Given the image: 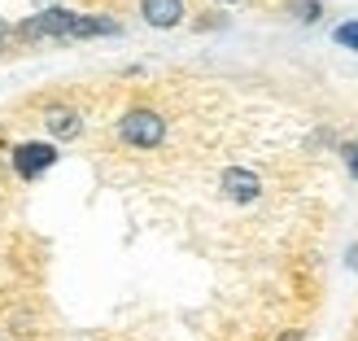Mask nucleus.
<instances>
[{
    "instance_id": "nucleus-1",
    "label": "nucleus",
    "mask_w": 358,
    "mask_h": 341,
    "mask_svg": "<svg viewBox=\"0 0 358 341\" xmlns=\"http://www.w3.org/2000/svg\"><path fill=\"white\" fill-rule=\"evenodd\" d=\"M70 22H75V9L66 5H44L27 13L22 22H13V44H44V40H70Z\"/></svg>"
},
{
    "instance_id": "nucleus-2",
    "label": "nucleus",
    "mask_w": 358,
    "mask_h": 341,
    "mask_svg": "<svg viewBox=\"0 0 358 341\" xmlns=\"http://www.w3.org/2000/svg\"><path fill=\"white\" fill-rule=\"evenodd\" d=\"M118 140L131 149H157L166 140V118L149 110V105H131L127 114L118 118Z\"/></svg>"
},
{
    "instance_id": "nucleus-3",
    "label": "nucleus",
    "mask_w": 358,
    "mask_h": 341,
    "mask_svg": "<svg viewBox=\"0 0 358 341\" xmlns=\"http://www.w3.org/2000/svg\"><path fill=\"white\" fill-rule=\"evenodd\" d=\"M57 140H17V145L9 149V167L17 179H40L48 167H57Z\"/></svg>"
},
{
    "instance_id": "nucleus-4",
    "label": "nucleus",
    "mask_w": 358,
    "mask_h": 341,
    "mask_svg": "<svg viewBox=\"0 0 358 341\" xmlns=\"http://www.w3.org/2000/svg\"><path fill=\"white\" fill-rule=\"evenodd\" d=\"M219 188L227 202H236V206H254L258 197H262V179L249 171V167H227L219 175Z\"/></svg>"
},
{
    "instance_id": "nucleus-5",
    "label": "nucleus",
    "mask_w": 358,
    "mask_h": 341,
    "mask_svg": "<svg viewBox=\"0 0 358 341\" xmlns=\"http://www.w3.org/2000/svg\"><path fill=\"white\" fill-rule=\"evenodd\" d=\"M44 132H48V140H75L83 132V114L66 101H52V105H44Z\"/></svg>"
},
{
    "instance_id": "nucleus-6",
    "label": "nucleus",
    "mask_w": 358,
    "mask_h": 341,
    "mask_svg": "<svg viewBox=\"0 0 358 341\" xmlns=\"http://www.w3.org/2000/svg\"><path fill=\"white\" fill-rule=\"evenodd\" d=\"M140 18L157 31H175L188 22V5L184 0H140Z\"/></svg>"
},
{
    "instance_id": "nucleus-7",
    "label": "nucleus",
    "mask_w": 358,
    "mask_h": 341,
    "mask_svg": "<svg viewBox=\"0 0 358 341\" xmlns=\"http://www.w3.org/2000/svg\"><path fill=\"white\" fill-rule=\"evenodd\" d=\"M114 40L122 35V22L110 13H75V22H70V40Z\"/></svg>"
},
{
    "instance_id": "nucleus-8",
    "label": "nucleus",
    "mask_w": 358,
    "mask_h": 341,
    "mask_svg": "<svg viewBox=\"0 0 358 341\" xmlns=\"http://www.w3.org/2000/svg\"><path fill=\"white\" fill-rule=\"evenodd\" d=\"M284 9H289L297 22H306V27H310V22H319V13H324V0H289Z\"/></svg>"
},
{
    "instance_id": "nucleus-9",
    "label": "nucleus",
    "mask_w": 358,
    "mask_h": 341,
    "mask_svg": "<svg viewBox=\"0 0 358 341\" xmlns=\"http://www.w3.org/2000/svg\"><path fill=\"white\" fill-rule=\"evenodd\" d=\"M332 40L341 44V48H354L358 53V22H341V27L332 31Z\"/></svg>"
},
{
    "instance_id": "nucleus-10",
    "label": "nucleus",
    "mask_w": 358,
    "mask_h": 341,
    "mask_svg": "<svg viewBox=\"0 0 358 341\" xmlns=\"http://www.w3.org/2000/svg\"><path fill=\"white\" fill-rule=\"evenodd\" d=\"M345 167H350V175L358 179V140H354V145H345Z\"/></svg>"
},
{
    "instance_id": "nucleus-11",
    "label": "nucleus",
    "mask_w": 358,
    "mask_h": 341,
    "mask_svg": "<svg viewBox=\"0 0 358 341\" xmlns=\"http://www.w3.org/2000/svg\"><path fill=\"white\" fill-rule=\"evenodd\" d=\"M275 341H306V333H301V328H284Z\"/></svg>"
},
{
    "instance_id": "nucleus-12",
    "label": "nucleus",
    "mask_w": 358,
    "mask_h": 341,
    "mask_svg": "<svg viewBox=\"0 0 358 341\" xmlns=\"http://www.w3.org/2000/svg\"><path fill=\"white\" fill-rule=\"evenodd\" d=\"M345 263H350V267H354V272H358V245H354V249H350V254H345Z\"/></svg>"
},
{
    "instance_id": "nucleus-13",
    "label": "nucleus",
    "mask_w": 358,
    "mask_h": 341,
    "mask_svg": "<svg viewBox=\"0 0 358 341\" xmlns=\"http://www.w3.org/2000/svg\"><path fill=\"white\" fill-rule=\"evenodd\" d=\"M9 44H13L9 35H0V57H5V53H9Z\"/></svg>"
},
{
    "instance_id": "nucleus-14",
    "label": "nucleus",
    "mask_w": 358,
    "mask_h": 341,
    "mask_svg": "<svg viewBox=\"0 0 358 341\" xmlns=\"http://www.w3.org/2000/svg\"><path fill=\"white\" fill-rule=\"evenodd\" d=\"M31 5H35V9H44V5H57V0H31Z\"/></svg>"
},
{
    "instance_id": "nucleus-15",
    "label": "nucleus",
    "mask_w": 358,
    "mask_h": 341,
    "mask_svg": "<svg viewBox=\"0 0 358 341\" xmlns=\"http://www.w3.org/2000/svg\"><path fill=\"white\" fill-rule=\"evenodd\" d=\"M219 5H236V0H219Z\"/></svg>"
}]
</instances>
